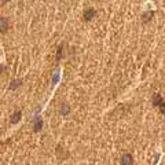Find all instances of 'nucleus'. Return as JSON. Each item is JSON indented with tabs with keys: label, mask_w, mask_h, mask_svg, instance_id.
<instances>
[{
	"label": "nucleus",
	"mask_w": 165,
	"mask_h": 165,
	"mask_svg": "<svg viewBox=\"0 0 165 165\" xmlns=\"http://www.w3.org/2000/svg\"><path fill=\"white\" fill-rule=\"evenodd\" d=\"M62 51H63V46H59V48H58V54H57V61H59V59H61Z\"/></svg>",
	"instance_id": "20e7f679"
},
{
	"label": "nucleus",
	"mask_w": 165,
	"mask_h": 165,
	"mask_svg": "<svg viewBox=\"0 0 165 165\" xmlns=\"http://www.w3.org/2000/svg\"><path fill=\"white\" fill-rule=\"evenodd\" d=\"M95 14H96V11L94 10V8H87V10L84 11L82 17H84V19H85V21H89L94 15H95Z\"/></svg>",
	"instance_id": "f257e3e1"
},
{
	"label": "nucleus",
	"mask_w": 165,
	"mask_h": 165,
	"mask_svg": "<svg viewBox=\"0 0 165 165\" xmlns=\"http://www.w3.org/2000/svg\"><path fill=\"white\" fill-rule=\"evenodd\" d=\"M153 14H154L153 11H150V12H144V14H143V22H146V21H147V19H150Z\"/></svg>",
	"instance_id": "f03ea898"
},
{
	"label": "nucleus",
	"mask_w": 165,
	"mask_h": 165,
	"mask_svg": "<svg viewBox=\"0 0 165 165\" xmlns=\"http://www.w3.org/2000/svg\"><path fill=\"white\" fill-rule=\"evenodd\" d=\"M160 109H161V112L165 114V103H162V105H160Z\"/></svg>",
	"instance_id": "423d86ee"
},
{
	"label": "nucleus",
	"mask_w": 165,
	"mask_h": 165,
	"mask_svg": "<svg viewBox=\"0 0 165 165\" xmlns=\"http://www.w3.org/2000/svg\"><path fill=\"white\" fill-rule=\"evenodd\" d=\"M15 117H12V123H15V121H18L19 120V116H21V113H17V114H14Z\"/></svg>",
	"instance_id": "39448f33"
},
{
	"label": "nucleus",
	"mask_w": 165,
	"mask_h": 165,
	"mask_svg": "<svg viewBox=\"0 0 165 165\" xmlns=\"http://www.w3.org/2000/svg\"><path fill=\"white\" fill-rule=\"evenodd\" d=\"M153 103H154V105H160V103H161V96L158 95V94L154 96V99H153Z\"/></svg>",
	"instance_id": "7ed1b4c3"
}]
</instances>
